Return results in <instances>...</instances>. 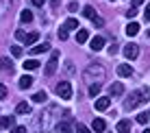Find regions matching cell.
<instances>
[{
  "label": "cell",
  "instance_id": "6da1fadb",
  "mask_svg": "<svg viewBox=\"0 0 150 133\" xmlns=\"http://www.w3.org/2000/svg\"><path fill=\"white\" fill-rule=\"evenodd\" d=\"M148 98H150V92H148V90H137V92H133L131 98L126 100V109H135L137 105L146 103Z\"/></svg>",
  "mask_w": 150,
  "mask_h": 133
},
{
  "label": "cell",
  "instance_id": "7a4b0ae2",
  "mask_svg": "<svg viewBox=\"0 0 150 133\" xmlns=\"http://www.w3.org/2000/svg\"><path fill=\"white\" fill-rule=\"evenodd\" d=\"M102 76H105V68L102 65H89V68L85 70V79L87 81H102Z\"/></svg>",
  "mask_w": 150,
  "mask_h": 133
},
{
  "label": "cell",
  "instance_id": "3957f363",
  "mask_svg": "<svg viewBox=\"0 0 150 133\" xmlns=\"http://www.w3.org/2000/svg\"><path fill=\"white\" fill-rule=\"evenodd\" d=\"M57 94H59V98L70 100L72 98V85H70V81H61V83L57 85Z\"/></svg>",
  "mask_w": 150,
  "mask_h": 133
},
{
  "label": "cell",
  "instance_id": "277c9868",
  "mask_svg": "<svg viewBox=\"0 0 150 133\" xmlns=\"http://www.w3.org/2000/svg\"><path fill=\"white\" fill-rule=\"evenodd\" d=\"M57 65H59V53H52V57H50V61L46 63V68H44V76H52L57 72Z\"/></svg>",
  "mask_w": 150,
  "mask_h": 133
},
{
  "label": "cell",
  "instance_id": "5b68a950",
  "mask_svg": "<svg viewBox=\"0 0 150 133\" xmlns=\"http://www.w3.org/2000/svg\"><path fill=\"white\" fill-rule=\"evenodd\" d=\"M137 55H139V46L137 44H126L124 46V57L126 59H137Z\"/></svg>",
  "mask_w": 150,
  "mask_h": 133
},
{
  "label": "cell",
  "instance_id": "8992f818",
  "mask_svg": "<svg viewBox=\"0 0 150 133\" xmlns=\"http://www.w3.org/2000/svg\"><path fill=\"white\" fill-rule=\"evenodd\" d=\"M13 124H15V118H13V116H0V131L11 129Z\"/></svg>",
  "mask_w": 150,
  "mask_h": 133
},
{
  "label": "cell",
  "instance_id": "52a82bcc",
  "mask_svg": "<svg viewBox=\"0 0 150 133\" xmlns=\"http://www.w3.org/2000/svg\"><path fill=\"white\" fill-rule=\"evenodd\" d=\"M9 11H11V0H0V20L7 18Z\"/></svg>",
  "mask_w": 150,
  "mask_h": 133
},
{
  "label": "cell",
  "instance_id": "ba28073f",
  "mask_svg": "<svg viewBox=\"0 0 150 133\" xmlns=\"http://www.w3.org/2000/svg\"><path fill=\"white\" fill-rule=\"evenodd\" d=\"M89 48L96 50V53H98V50H102V48H105V37H94L89 42Z\"/></svg>",
  "mask_w": 150,
  "mask_h": 133
},
{
  "label": "cell",
  "instance_id": "9c48e42d",
  "mask_svg": "<svg viewBox=\"0 0 150 133\" xmlns=\"http://www.w3.org/2000/svg\"><path fill=\"white\" fill-rule=\"evenodd\" d=\"M91 129H94L96 133H102L107 129V122L102 120V118H94V122H91Z\"/></svg>",
  "mask_w": 150,
  "mask_h": 133
},
{
  "label": "cell",
  "instance_id": "30bf717a",
  "mask_svg": "<svg viewBox=\"0 0 150 133\" xmlns=\"http://www.w3.org/2000/svg\"><path fill=\"white\" fill-rule=\"evenodd\" d=\"M109 105H111V98H107V96H105V98H98V100H96V109H98V111L109 109Z\"/></svg>",
  "mask_w": 150,
  "mask_h": 133
},
{
  "label": "cell",
  "instance_id": "8fae6325",
  "mask_svg": "<svg viewBox=\"0 0 150 133\" xmlns=\"http://www.w3.org/2000/svg\"><path fill=\"white\" fill-rule=\"evenodd\" d=\"M46 50H50V44H48V42L33 46V48H30V53H33V55H41V53H46Z\"/></svg>",
  "mask_w": 150,
  "mask_h": 133
},
{
  "label": "cell",
  "instance_id": "7c38bea8",
  "mask_svg": "<svg viewBox=\"0 0 150 133\" xmlns=\"http://www.w3.org/2000/svg\"><path fill=\"white\" fill-rule=\"evenodd\" d=\"M117 74L120 76H133V68L128 63H122V65H117Z\"/></svg>",
  "mask_w": 150,
  "mask_h": 133
},
{
  "label": "cell",
  "instance_id": "4fadbf2b",
  "mask_svg": "<svg viewBox=\"0 0 150 133\" xmlns=\"http://www.w3.org/2000/svg\"><path fill=\"white\" fill-rule=\"evenodd\" d=\"M87 39H89V31H87V28H79V33H76V42L85 44Z\"/></svg>",
  "mask_w": 150,
  "mask_h": 133
},
{
  "label": "cell",
  "instance_id": "5bb4252c",
  "mask_svg": "<svg viewBox=\"0 0 150 133\" xmlns=\"http://www.w3.org/2000/svg\"><path fill=\"white\" fill-rule=\"evenodd\" d=\"M124 92V85L122 83H111V87H109V94L111 96H120Z\"/></svg>",
  "mask_w": 150,
  "mask_h": 133
},
{
  "label": "cell",
  "instance_id": "9a60e30c",
  "mask_svg": "<svg viewBox=\"0 0 150 133\" xmlns=\"http://www.w3.org/2000/svg\"><path fill=\"white\" fill-rule=\"evenodd\" d=\"M15 114H20V116L30 114V105H28V103H20L18 107H15Z\"/></svg>",
  "mask_w": 150,
  "mask_h": 133
},
{
  "label": "cell",
  "instance_id": "2e32d148",
  "mask_svg": "<svg viewBox=\"0 0 150 133\" xmlns=\"http://www.w3.org/2000/svg\"><path fill=\"white\" fill-rule=\"evenodd\" d=\"M37 39H39V33H37V31H33V33H28L26 37H24V44H26V46H33Z\"/></svg>",
  "mask_w": 150,
  "mask_h": 133
},
{
  "label": "cell",
  "instance_id": "e0dca14e",
  "mask_svg": "<svg viewBox=\"0 0 150 133\" xmlns=\"http://www.w3.org/2000/svg\"><path fill=\"white\" fill-rule=\"evenodd\" d=\"M117 133H131V122L128 120H120L117 122Z\"/></svg>",
  "mask_w": 150,
  "mask_h": 133
},
{
  "label": "cell",
  "instance_id": "ac0fdd59",
  "mask_svg": "<svg viewBox=\"0 0 150 133\" xmlns=\"http://www.w3.org/2000/svg\"><path fill=\"white\" fill-rule=\"evenodd\" d=\"M137 33H139V24H137V22H131V24L126 26V35H128V37H135Z\"/></svg>",
  "mask_w": 150,
  "mask_h": 133
},
{
  "label": "cell",
  "instance_id": "d6986e66",
  "mask_svg": "<svg viewBox=\"0 0 150 133\" xmlns=\"http://www.w3.org/2000/svg\"><path fill=\"white\" fill-rule=\"evenodd\" d=\"M22 65H24V70H37L39 68V61L37 59H26Z\"/></svg>",
  "mask_w": 150,
  "mask_h": 133
},
{
  "label": "cell",
  "instance_id": "ffe728a7",
  "mask_svg": "<svg viewBox=\"0 0 150 133\" xmlns=\"http://www.w3.org/2000/svg\"><path fill=\"white\" fill-rule=\"evenodd\" d=\"M63 28H65V31H72V28H79V22H76L74 18H68V20H65V22H63Z\"/></svg>",
  "mask_w": 150,
  "mask_h": 133
},
{
  "label": "cell",
  "instance_id": "44dd1931",
  "mask_svg": "<svg viewBox=\"0 0 150 133\" xmlns=\"http://www.w3.org/2000/svg\"><path fill=\"white\" fill-rule=\"evenodd\" d=\"M57 131L59 133H72V124L70 122H59V124H57Z\"/></svg>",
  "mask_w": 150,
  "mask_h": 133
},
{
  "label": "cell",
  "instance_id": "7402d4cb",
  "mask_svg": "<svg viewBox=\"0 0 150 133\" xmlns=\"http://www.w3.org/2000/svg\"><path fill=\"white\" fill-rule=\"evenodd\" d=\"M30 85H33V76H22V79H20V87L22 90H28Z\"/></svg>",
  "mask_w": 150,
  "mask_h": 133
},
{
  "label": "cell",
  "instance_id": "603a6c76",
  "mask_svg": "<svg viewBox=\"0 0 150 133\" xmlns=\"http://www.w3.org/2000/svg\"><path fill=\"white\" fill-rule=\"evenodd\" d=\"M0 70H9V72H11V70H13L11 59H7V57H2V59H0Z\"/></svg>",
  "mask_w": 150,
  "mask_h": 133
},
{
  "label": "cell",
  "instance_id": "cb8c5ba5",
  "mask_svg": "<svg viewBox=\"0 0 150 133\" xmlns=\"http://www.w3.org/2000/svg\"><path fill=\"white\" fill-rule=\"evenodd\" d=\"M83 15H85V18H89V20H94V18H96V9L87 4V7H83Z\"/></svg>",
  "mask_w": 150,
  "mask_h": 133
},
{
  "label": "cell",
  "instance_id": "d4e9b609",
  "mask_svg": "<svg viewBox=\"0 0 150 133\" xmlns=\"http://www.w3.org/2000/svg\"><path fill=\"white\" fill-rule=\"evenodd\" d=\"M20 20H22V22H33V13H30L28 9H24V11L20 13Z\"/></svg>",
  "mask_w": 150,
  "mask_h": 133
},
{
  "label": "cell",
  "instance_id": "484cf974",
  "mask_svg": "<svg viewBox=\"0 0 150 133\" xmlns=\"http://www.w3.org/2000/svg\"><path fill=\"white\" fill-rule=\"evenodd\" d=\"M46 98H48V94H46V92H37V94L33 96L35 103H46Z\"/></svg>",
  "mask_w": 150,
  "mask_h": 133
},
{
  "label": "cell",
  "instance_id": "4316f807",
  "mask_svg": "<svg viewBox=\"0 0 150 133\" xmlns=\"http://www.w3.org/2000/svg\"><path fill=\"white\" fill-rule=\"evenodd\" d=\"M100 94V83H91L89 85V96H98Z\"/></svg>",
  "mask_w": 150,
  "mask_h": 133
},
{
  "label": "cell",
  "instance_id": "83f0119b",
  "mask_svg": "<svg viewBox=\"0 0 150 133\" xmlns=\"http://www.w3.org/2000/svg\"><path fill=\"white\" fill-rule=\"evenodd\" d=\"M148 118H150V114H146V111H142V114L137 116V122H139V124H146V122H148Z\"/></svg>",
  "mask_w": 150,
  "mask_h": 133
},
{
  "label": "cell",
  "instance_id": "f1b7e54d",
  "mask_svg": "<svg viewBox=\"0 0 150 133\" xmlns=\"http://www.w3.org/2000/svg\"><path fill=\"white\" fill-rule=\"evenodd\" d=\"M11 55L13 57H22V48L20 46H11Z\"/></svg>",
  "mask_w": 150,
  "mask_h": 133
},
{
  "label": "cell",
  "instance_id": "f546056e",
  "mask_svg": "<svg viewBox=\"0 0 150 133\" xmlns=\"http://www.w3.org/2000/svg\"><path fill=\"white\" fill-rule=\"evenodd\" d=\"M7 96H9V90L4 87L2 83H0V100H4V98H7Z\"/></svg>",
  "mask_w": 150,
  "mask_h": 133
},
{
  "label": "cell",
  "instance_id": "4dcf8cb0",
  "mask_svg": "<svg viewBox=\"0 0 150 133\" xmlns=\"http://www.w3.org/2000/svg\"><path fill=\"white\" fill-rule=\"evenodd\" d=\"M59 39H61V42H65V39H68V31H65L63 26L59 28Z\"/></svg>",
  "mask_w": 150,
  "mask_h": 133
},
{
  "label": "cell",
  "instance_id": "1f68e13d",
  "mask_svg": "<svg viewBox=\"0 0 150 133\" xmlns=\"http://www.w3.org/2000/svg\"><path fill=\"white\" fill-rule=\"evenodd\" d=\"M135 15H137V7H131L126 11V18H135Z\"/></svg>",
  "mask_w": 150,
  "mask_h": 133
},
{
  "label": "cell",
  "instance_id": "d6a6232c",
  "mask_svg": "<svg viewBox=\"0 0 150 133\" xmlns=\"http://www.w3.org/2000/svg\"><path fill=\"white\" fill-rule=\"evenodd\" d=\"M76 131H79V133H91V131L87 129L85 124H76Z\"/></svg>",
  "mask_w": 150,
  "mask_h": 133
},
{
  "label": "cell",
  "instance_id": "836d02e7",
  "mask_svg": "<svg viewBox=\"0 0 150 133\" xmlns=\"http://www.w3.org/2000/svg\"><path fill=\"white\" fill-rule=\"evenodd\" d=\"M15 37H18L20 42H24V37H26V33H24V31H15Z\"/></svg>",
  "mask_w": 150,
  "mask_h": 133
},
{
  "label": "cell",
  "instance_id": "e575fe53",
  "mask_svg": "<svg viewBox=\"0 0 150 133\" xmlns=\"http://www.w3.org/2000/svg\"><path fill=\"white\" fill-rule=\"evenodd\" d=\"M94 24H96V26H105V20H102V18H98V15H96V18H94Z\"/></svg>",
  "mask_w": 150,
  "mask_h": 133
},
{
  "label": "cell",
  "instance_id": "d590c367",
  "mask_svg": "<svg viewBox=\"0 0 150 133\" xmlns=\"http://www.w3.org/2000/svg\"><path fill=\"white\" fill-rule=\"evenodd\" d=\"M13 133H26V127H13Z\"/></svg>",
  "mask_w": 150,
  "mask_h": 133
},
{
  "label": "cell",
  "instance_id": "8d00e7d4",
  "mask_svg": "<svg viewBox=\"0 0 150 133\" xmlns=\"http://www.w3.org/2000/svg\"><path fill=\"white\" fill-rule=\"evenodd\" d=\"M68 9H70V11H76V9H79V2H70Z\"/></svg>",
  "mask_w": 150,
  "mask_h": 133
},
{
  "label": "cell",
  "instance_id": "74e56055",
  "mask_svg": "<svg viewBox=\"0 0 150 133\" xmlns=\"http://www.w3.org/2000/svg\"><path fill=\"white\" fill-rule=\"evenodd\" d=\"M33 4H35V7H44L46 0H33Z\"/></svg>",
  "mask_w": 150,
  "mask_h": 133
},
{
  "label": "cell",
  "instance_id": "f35d334b",
  "mask_svg": "<svg viewBox=\"0 0 150 133\" xmlns=\"http://www.w3.org/2000/svg\"><path fill=\"white\" fill-rule=\"evenodd\" d=\"M109 53H111V55H115V53H117V44H113V46H109Z\"/></svg>",
  "mask_w": 150,
  "mask_h": 133
},
{
  "label": "cell",
  "instance_id": "ab89813d",
  "mask_svg": "<svg viewBox=\"0 0 150 133\" xmlns=\"http://www.w3.org/2000/svg\"><path fill=\"white\" fill-rule=\"evenodd\" d=\"M139 4H144V0H133V7H139Z\"/></svg>",
  "mask_w": 150,
  "mask_h": 133
},
{
  "label": "cell",
  "instance_id": "60d3db41",
  "mask_svg": "<svg viewBox=\"0 0 150 133\" xmlns=\"http://www.w3.org/2000/svg\"><path fill=\"white\" fill-rule=\"evenodd\" d=\"M146 20L150 22V7H146Z\"/></svg>",
  "mask_w": 150,
  "mask_h": 133
},
{
  "label": "cell",
  "instance_id": "b9f144b4",
  "mask_svg": "<svg viewBox=\"0 0 150 133\" xmlns=\"http://www.w3.org/2000/svg\"><path fill=\"white\" fill-rule=\"evenodd\" d=\"M50 2H52V7H57V4H59V0H50Z\"/></svg>",
  "mask_w": 150,
  "mask_h": 133
},
{
  "label": "cell",
  "instance_id": "7bdbcfd3",
  "mask_svg": "<svg viewBox=\"0 0 150 133\" xmlns=\"http://www.w3.org/2000/svg\"><path fill=\"white\" fill-rule=\"evenodd\" d=\"M144 133H150V129H146V131H144Z\"/></svg>",
  "mask_w": 150,
  "mask_h": 133
},
{
  "label": "cell",
  "instance_id": "ee69618b",
  "mask_svg": "<svg viewBox=\"0 0 150 133\" xmlns=\"http://www.w3.org/2000/svg\"><path fill=\"white\" fill-rule=\"evenodd\" d=\"M111 2H113V0H111Z\"/></svg>",
  "mask_w": 150,
  "mask_h": 133
}]
</instances>
